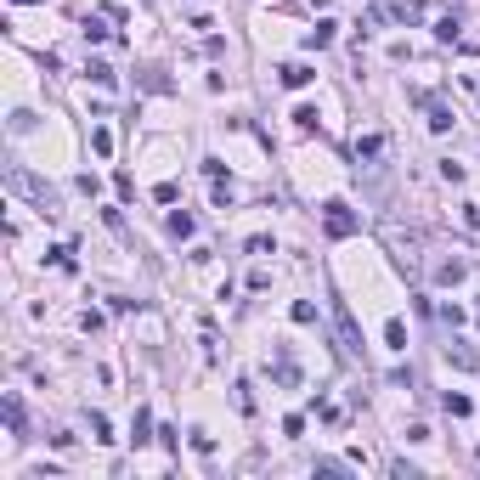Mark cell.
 Returning <instances> with one entry per match:
<instances>
[{"mask_svg": "<svg viewBox=\"0 0 480 480\" xmlns=\"http://www.w3.org/2000/svg\"><path fill=\"white\" fill-rule=\"evenodd\" d=\"M322 232H328V238H356V232H362V215H356L351 204L333 198V204H322Z\"/></svg>", "mask_w": 480, "mask_h": 480, "instance_id": "1", "label": "cell"}, {"mask_svg": "<svg viewBox=\"0 0 480 480\" xmlns=\"http://www.w3.org/2000/svg\"><path fill=\"white\" fill-rule=\"evenodd\" d=\"M6 181H12L17 192H28V198H34L40 209H51V187H46V181H34V176H28L23 164H12V169H6Z\"/></svg>", "mask_w": 480, "mask_h": 480, "instance_id": "2", "label": "cell"}, {"mask_svg": "<svg viewBox=\"0 0 480 480\" xmlns=\"http://www.w3.org/2000/svg\"><path fill=\"white\" fill-rule=\"evenodd\" d=\"M277 79L288 85V91H305V85H311L317 74H311V68H305V63H288V68H277Z\"/></svg>", "mask_w": 480, "mask_h": 480, "instance_id": "3", "label": "cell"}, {"mask_svg": "<svg viewBox=\"0 0 480 480\" xmlns=\"http://www.w3.org/2000/svg\"><path fill=\"white\" fill-rule=\"evenodd\" d=\"M384 345H390V351H407V322H402V317L384 322Z\"/></svg>", "mask_w": 480, "mask_h": 480, "instance_id": "4", "label": "cell"}, {"mask_svg": "<svg viewBox=\"0 0 480 480\" xmlns=\"http://www.w3.org/2000/svg\"><path fill=\"white\" fill-rule=\"evenodd\" d=\"M169 238H192V215H187V209L169 215Z\"/></svg>", "mask_w": 480, "mask_h": 480, "instance_id": "5", "label": "cell"}, {"mask_svg": "<svg viewBox=\"0 0 480 480\" xmlns=\"http://www.w3.org/2000/svg\"><path fill=\"white\" fill-rule=\"evenodd\" d=\"M272 379H277V384H299V367H294L288 356H277V367H272Z\"/></svg>", "mask_w": 480, "mask_h": 480, "instance_id": "6", "label": "cell"}, {"mask_svg": "<svg viewBox=\"0 0 480 480\" xmlns=\"http://www.w3.org/2000/svg\"><path fill=\"white\" fill-rule=\"evenodd\" d=\"M328 40H333V23H317L311 34H305V46H311V51H322V46H328Z\"/></svg>", "mask_w": 480, "mask_h": 480, "instance_id": "7", "label": "cell"}, {"mask_svg": "<svg viewBox=\"0 0 480 480\" xmlns=\"http://www.w3.org/2000/svg\"><path fill=\"white\" fill-rule=\"evenodd\" d=\"M6 424H12V435H23V402L17 396H6Z\"/></svg>", "mask_w": 480, "mask_h": 480, "instance_id": "8", "label": "cell"}, {"mask_svg": "<svg viewBox=\"0 0 480 480\" xmlns=\"http://www.w3.org/2000/svg\"><path fill=\"white\" fill-rule=\"evenodd\" d=\"M429 130L441 136V130H452V108H429Z\"/></svg>", "mask_w": 480, "mask_h": 480, "instance_id": "9", "label": "cell"}, {"mask_svg": "<svg viewBox=\"0 0 480 480\" xmlns=\"http://www.w3.org/2000/svg\"><path fill=\"white\" fill-rule=\"evenodd\" d=\"M147 424H153V418H147V407H136V424H130V441H136V447L147 441Z\"/></svg>", "mask_w": 480, "mask_h": 480, "instance_id": "10", "label": "cell"}, {"mask_svg": "<svg viewBox=\"0 0 480 480\" xmlns=\"http://www.w3.org/2000/svg\"><path fill=\"white\" fill-rule=\"evenodd\" d=\"M447 413H452V418H469L474 402H469V396H447Z\"/></svg>", "mask_w": 480, "mask_h": 480, "instance_id": "11", "label": "cell"}, {"mask_svg": "<svg viewBox=\"0 0 480 480\" xmlns=\"http://www.w3.org/2000/svg\"><path fill=\"white\" fill-rule=\"evenodd\" d=\"M91 441H113V429H108V418H102V413H91Z\"/></svg>", "mask_w": 480, "mask_h": 480, "instance_id": "12", "label": "cell"}, {"mask_svg": "<svg viewBox=\"0 0 480 480\" xmlns=\"http://www.w3.org/2000/svg\"><path fill=\"white\" fill-rule=\"evenodd\" d=\"M91 147H97V158H108L113 153V136H108V130H91Z\"/></svg>", "mask_w": 480, "mask_h": 480, "instance_id": "13", "label": "cell"}, {"mask_svg": "<svg viewBox=\"0 0 480 480\" xmlns=\"http://www.w3.org/2000/svg\"><path fill=\"white\" fill-rule=\"evenodd\" d=\"M85 74H91L97 85H113V68H108V63H85Z\"/></svg>", "mask_w": 480, "mask_h": 480, "instance_id": "14", "label": "cell"}, {"mask_svg": "<svg viewBox=\"0 0 480 480\" xmlns=\"http://www.w3.org/2000/svg\"><path fill=\"white\" fill-rule=\"evenodd\" d=\"M294 322H317V305L311 299H294Z\"/></svg>", "mask_w": 480, "mask_h": 480, "instance_id": "15", "label": "cell"}, {"mask_svg": "<svg viewBox=\"0 0 480 480\" xmlns=\"http://www.w3.org/2000/svg\"><path fill=\"white\" fill-rule=\"evenodd\" d=\"M379 147H384V142H379V136H356V158H373V153H379Z\"/></svg>", "mask_w": 480, "mask_h": 480, "instance_id": "16", "label": "cell"}, {"mask_svg": "<svg viewBox=\"0 0 480 480\" xmlns=\"http://www.w3.org/2000/svg\"><path fill=\"white\" fill-rule=\"evenodd\" d=\"M176 192H181L176 181H158V187H153V198H158V204H176Z\"/></svg>", "mask_w": 480, "mask_h": 480, "instance_id": "17", "label": "cell"}, {"mask_svg": "<svg viewBox=\"0 0 480 480\" xmlns=\"http://www.w3.org/2000/svg\"><path fill=\"white\" fill-rule=\"evenodd\" d=\"M17 6H34V0H17Z\"/></svg>", "mask_w": 480, "mask_h": 480, "instance_id": "18", "label": "cell"}]
</instances>
